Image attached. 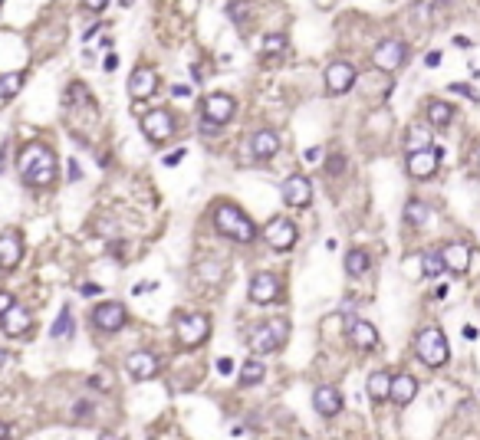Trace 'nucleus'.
I'll use <instances>...</instances> for the list:
<instances>
[{"label": "nucleus", "instance_id": "f8f14e48", "mask_svg": "<svg viewBox=\"0 0 480 440\" xmlns=\"http://www.w3.org/2000/svg\"><path fill=\"white\" fill-rule=\"evenodd\" d=\"M355 86V66L352 63H332L326 69V89L329 92H336V96H339V92H349V89Z\"/></svg>", "mask_w": 480, "mask_h": 440}, {"label": "nucleus", "instance_id": "6e6d98bb", "mask_svg": "<svg viewBox=\"0 0 480 440\" xmlns=\"http://www.w3.org/2000/svg\"><path fill=\"white\" fill-rule=\"evenodd\" d=\"M69 177H73V181H79V164L76 161L69 164Z\"/></svg>", "mask_w": 480, "mask_h": 440}, {"label": "nucleus", "instance_id": "c9c22d12", "mask_svg": "<svg viewBox=\"0 0 480 440\" xmlns=\"http://www.w3.org/2000/svg\"><path fill=\"white\" fill-rule=\"evenodd\" d=\"M326 171H329L332 177H339L342 171H345V158H342V155H332V158L326 161Z\"/></svg>", "mask_w": 480, "mask_h": 440}, {"label": "nucleus", "instance_id": "e433bc0d", "mask_svg": "<svg viewBox=\"0 0 480 440\" xmlns=\"http://www.w3.org/2000/svg\"><path fill=\"white\" fill-rule=\"evenodd\" d=\"M270 326H273V332H277L280 345L286 342V335H290V326H286V319H270Z\"/></svg>", "mask_w": 480, "mask_h": 440}, {"label": "nucleus", "instance_id": "680f3d73", "mask_svg": "<svg viewBox=\"0 0 480 440\" xmlns=\"http://www.w3.org/2000/svg\"><path fill=\"white\" fill-rule=\"evenodd\" d=\"M477 161H480V151H477Z\"/></svg>", "mask_w": 480, "mask_h": 440}, {"label": "nucleus", "instance_id": "e2e57ef3", "mask_svg": "<svg viewBox=\"0 0 480 440\" xmlns=\"http://www.w3.org/2000/svg\"><path fill=\"white\" fill-rule=\"evenodd\" d=\"M0 3H3V0H0Z\"/></svg>", "mask_w": 480, "mask_h": 440}, {"label": "nucleus", "instance_id": "49530a36", "mask_svg": "<svg viewBox=\"0 0 480 440\" xmlns=\"http://www.w3.org/2000/svg\"><path fill=\"white\" fill-rule=\"evenodd\" d=\"M92 385H96V388H112V378H105V375H96V378H92Z\"/></svg>", "mask_w": 480, "mask_h": 440}, {"label": "nucleus", "instance_id": "09e8293b", "mask_svg": "<svg viewBox=\"0 0 480 440\" xmlns=\"http://www.w3.org/2000/svg\"><path fill=\"white\" fill-rule=\"evenodd\" d=\"M83 3H86L89 10H102V7H105V3H109V0H83Z\"/></svg>", "mask_w": 480, "mask_h": 440}, {"label": "nucleus", "instance_id": "1a4fd4ad", "mask_svg": "<svg viewBox=\"0 0 480 440\" xmlns=\"http://www.w3.org/2000/svg\"><path fill=\"white\" fill-rule=\"evenodd\" d=\"M126 306L122 302H102V306H96V313H92V322L99 328H105V332H119V328L126 326Z\"/></svg>", "mask_w": 480, "mask_h": 440}, {"label": "nucleus", "instance_id": "473e14b6", "mask_svg": "<svg viewBox=\"0 0 480 440\" xmlns=\"http://www.w3.org/2000/svg\"><path fill=\"white\" fill-rule=\"evenodd\" d=\"M428 141H431L428 132H421V128H411V132H408V141H404V145H408L411 151H418V148H428Z\"/></svg>", "mask_w": 480, "mask_h": 440}, {"label": "nucleus", "instance_id": "c85d7f7f", "mask_svg": "<svg viewBox=\"0 0 480 440\" xmlns=\"http://www.w3.org/2000/svg\"><path fill=\"white\" fill-rule=\"evenodd\" d=\"M50 335L53 339H69V335H73V313H69V306H63L60 319L50 326Z\"/></svg>", "mask_w": 480, "mask_h": 440}, {"label": "nucleus", "instance_id": "f03ea898", "mask_svg": "<svg viewBox=\"0 0 480 440\" xmlns=\"http://www.w3.org/2000/svg\"><path fill=\"white\" fill-rule=\"evenodd\" d=\"M214 227L221 230V234L240 240V243H250V240L257 237L253 220L247 214H240V207H234V204H221V207H217L214 211Z\"/></svg>", "mask_w": 480, "mask_h": 440}, {"label": "nucleus", "instance_id": "de8ad7c7", "mask_svg": "<svg viewBox=\"0 0 480 440\" xmlns=\"http://www.w3.org/2000/svg\"><path fill=\"white\" fill-rule=\"evenodd\" d=\"M198 10V0H181V13H194Z\"/></svg>", "mask_w": 480, "mask_h": 440}, {"label": "nucleus", "instance_id": "4d7b16f0", "mask_svg": "<svg viewBox=\"0 0 480 440\" xmlns=\"http://www.w3.org/2000/svg\"><path fill=\"white\" fill-rule=\"evenodd\" d=\"M470 266H474V270H480V253H470Z\"/></svg>", "mask_w": 480, "mask_h": 440}, {"label": "nucleus", "instance_id": "5fc2aeb1", "mask_svg": "<svg viewBox=\"0 0 480 440\" xmlns=\"http://www.w3.org/2000/svg\"><path fill=\"white\" fill-rule=\"evenodd\" d=\"M464 339H477V328H474V326H464Z\"/></svg>", "mask_w": 480, "mask_h": 440}, {"label": "nucleus", "instance_id": "2f4dec72", "mask_svg": "<svg viewBox=\"0 0 480 440\" xmlns=\"http://www.w3.org/2000/svg\"><path fill=\"white\" fill-rule=\"evenodd\" d=\"M198 276H201L204 283H217V279L224 276V266L221 263H201L198 266Z\"/></svg>", "mask_w": 480, "mask_h": 440}, {"label": "nucleus", "instance_id": "b1692460", "mask_svg": "<svg viewBox=\"0 0 480 440\" xmlns=\"http://www.w3.org/2000/svg\"><path fill=\"white\" fill-rule=\"evenodd\" d=\"M366 391L372 401H388V391H392V375L388 371H372L366 381Z\"/></svg>", "mask_w": 480, "mask_h": 440}, {"label": "nucleus", "instance_id": "dca6fc26", "mask_svg": "<svg viewBox=\"0 0 480 440\" xmlns=\"http://www.w3.org/2000/svg\"><path fill=\"white\" fill-rule=\"evenodd\" d=\"M349 339H352L355 349H375L379 345V332L375 326H368L366 319H349Z\"/></svg>", "mask_w": 480, "mask_h": 440}, {"label": "nucleus", "instance_id": "393cba45", "mask_svg": "<svg viewBox=\"0 0 480 440\" xmlns=\"http://www.w3.org/2000/svg\"><path fill=\"white\" fill-rule=\"evenodd\" d=\"M454 118V105H447L441 99H431L428 102V122L431 125H447Z\"/></svg>", "mask_w": 480, "mask_h": 440}, {"label": "nucleus", "instance_id": "412c9836", "mask_svg": "<svg viewBox=\"0 0 480 440\" xmlns=\"http://www.w3.org/2000/svg\"><path fill=\"white\" fill-rule=\"evenodd\" d=\"M247 345H250L253 352H273V349H280V339H277V332H273V326L264 322V326H257L247 335Z\"/></svg>", "mask_w": 480, "mask_h": 440}, {"label": "nucleus", "instance_id": "423d86ee", "mask_svg": "<svg viewBox=\"0 0 480 440\" xmlns=\"http://www.w3.org/2000/svg\"><path fill=\"white\" fill-rule=\"evenodd\" d=\"M441 158H444L441 148H434V151L418 148V151H411V155H408V175H411V177H431L434 171H438V161H441Z\"/></svg>", "mask_w": 480, "mask_h": 440}, {"label": "nucleus", "instance_id": "f257e3e1", "mask_svg": "<svg viewBox=\"0 0 480 440\" xmlns=\"http://www.w3.org/2000/svg\"><path fill=\"white\" fill-rule=\"evenodd\" d=\"M20 175H24L26 184H37V188H46L53 184V151L43 145V141H33L20 151Z\"/></svg>", "mask_w": 480, "mask_h": 440}, {"label": "nucleus", "instance_id": "58836bf2", "mask_svg": "<svg viewBox=\"0 0 480 440\" xmlns=\"http://www.w3.org/2000/svg\"><path fill=\"white\" fill-rule=\"evenodd\" d=\"M102 69H105V73H115V69H119V56H115V53H109V56L102 60Z\"/></svg>", "mask_w": 480, "mask_h": 440}, {"label": "nucleus", "instance_id": "5701e85b", "mask_svg": "<svg viewBox=\"0 0 480 440\" xmlns=\"http://www.w3.org/2000/svg\"><path fill=\"white\" fill-rule=\"evenodd\" d=\"M441 256H444V266H447V270H454V273L470 270V250L464 247V243H451V247H444Z\"/></svg>", "mask_w": 480, "mask_h": 440}, {"label": "nucleus", "instance_id": "864d4df0", "mask_svg": "<svg viewBox=\"0 0 480 440\" xmlns=\"http://www.w3.org/2000/svg\"><path fill=\"white\" fill-rule=\"evenodd\" d=\"M3 161H7V141L0 145V175H3Z\"/></svg>", "mask_w": 480, "mask_h": 440}, {"label": "nucleus", "instance_id": "a878e982", "mask_svg": "<svg viewBox=\"0 0 480 440\" xmlns=\"http://www.w3.org/2000/svg\"><path fill=\"white\" fill-rule=\"evenodd\" d=\"M264 375H266V368L260 365L257 358H250V362H243V365H240V385H247V388H250V385H260Z\"/></svg>", "mask_w": 480, "mask_h": 440}, {"label": "nucleus", "instance_id": "13d9d810", "mask_svg": "<svg viewBox=\"0 0 480 440\" xmlns=\"http://www.w3.org/2000/svg\"><path fill=\"white\" fill-rule=\"evenodd\" d=\"M7 365V352H3V349H0V368Z\"/></svg>", "mask_w": 480, "mask_h": 440}, {"label": "nucleus", "instance_id": "a19ab883", "mask_svg": "<svg viewBox=\"0 0 480 440\" xmlns=\"http://www.w3.org/2000/svg\"><path fill=\"white\" fill-rule=\"evenodd\" d=\"M217 128H221V125H217V122H211V118L204 115V122H201V132H204V135H217Z\"/></svg>", "mask_w": 480, "mask_h": 440}, {"label": "nucleus", "instance_id": "9b49d317", "mask_svg": "<svg viewBox=\"0 0 480 440\" xmlns=\"http://www.w3.org/2000/svg\"><path fill=\"white\" fill-rule=\"evenodd\" d=\"M126 368L132 381H148V378L158 375V358L152 352H132L126 358Z\"/></svg>", "mask_w": 480, "mask_h": 440}, {"label": "nucleus", "instance_id": "7c9ffc66", "mask_svg": "<svg viewBox=\"0 0 480 440\" xmlns=\"http://www.w3.org/2000/svg\"><path fill=\"white\" fill-rule=\"evenodd\" d=\"M24 89V73H7V76H0V96L3 99H13L17 92Z\"/></svg>", "mask_w": 480, "mask_h": 440}, {"label": "nucleus", "instance_id": "9d476101", "mask_svg": "<svg viewBox=\"0 0 480 440\" xmlns=\"http://www.w3.org/2000/svg\"><path fill=\"white\" fill-rule=\"evenodd\" d=\"M266 240L273 250H290L296 243V227H293L290 217H273L270 227H266Z\"/></svg>", "mask_w": 480, "mask_h": 440}, {"label": "nucleus", "instance_id": "6ab92c4d", "mask_svg": "<svg viewBox=\"0 0 480 440\" xmlns=\"http://www.w3.org/2000/svg\"><path fill=\"white\" fill-rule=\"evenodd\" d=\"M418 394V381L411 375H392V391H388V401L395 404H411Z\"/></svg>", "mask_w": 480, "mask_h": 440}, {"label": "nucleus", "instance_id": "3c124183", "mask_svg": "<svg viewBox=\"0 0 480 440\" xmlns=\"http://www.w3.org/2000/svg\"><path fill=\"white\" fill-rule=\"evenodd\" d=\"M73 411H76V417L89 414V401H79V404H76V407H73Z\"/></svg>", "mask_w": 480, "mask_h": 440}, {"label": "nucleus", "instance_id": "4468645a", "mask_svg": "<svg viewBox=\"0 0 480 440\" xmlns=\"http://www.w3.org/2000/svg\"><path fill=\"white\" fill-rule=\"evenodd\" d=\"M24 260V243L20 237L7 230V234H0V270H13V266H20Z\"/></svg>", "mask_w": 480, "mask_h": 440}, {"label": "nucleus", "instance_id": "79ce46f5", "mask_svg": "<svg viewBox=\"0 0 480 440\" xmlns=\"http://www.w3.org/2000/svg\"><path fill=\"white\" fill-rule=\"evenodd\" d=\"M10 306H13V292H0V315L7 313Z\"/></svg>", "mask_w": 480, "mask_h": 440}, {"label": "nucleus", "instance_id": "37998d69", "mask_svg": "<svg viewBox=\"0 0 480 440\" xmlns=\"http://www.w3.org/2000/svg\"><path fill=\"white\" fill-rule=\"evenodd\" d=\"M79 292H83V296H99V286H96V283H83V286H79Z\"/></svg>", "mask_w": 480, "mask_h": 440}, {"label": "nucleus", "instance_id": "2eb2a0df", "mask_svg": "<svg viewBox=\"0 0 480 440\" xmlns=\"http://www.w3.org/2000/svg\"><path fill=\"white\" fill-rule=\"evenodd\" d=\"M280 292V283L277 276H270V273H257V276L250 279V302H257V306H266V302H273Z\"/></svg>", "mask_w": 480, "mask_h": 440}, {"label": "nucleus", "instance_id": "603ef678", "mask_svg": "<svg viewBox=\"0 0 480 440\" xmlns=\"http://www.w3.org/2000/svg\"><path fill=\"white\" fill-rule=\"evenodd\" d=\"M319 158H323V155H319V148H309V151H306V161H319Z\"/></svg>", "mask_w": 480, "mask_h": 440}, {"label": "nucleus", "instance_id": "6e6552de", "mask_svg": "<svg viewBox=\"0 0 480 440\" xmlns=\"http://www.w3.org/2000/svg\"><path fill=\"white\" fill-rule=\"evenodd\" d=\"M280 194H283V201L290 204V207H309V201H313V188H309V181H306L303 175L286 177L283 188H280Z\"/></svg>", "mask_w": 480, "mask_h": 440}, {"label": "nucleus", "instance_id": "c756f323", "mask_svg": "<svg viewBox=\"0 0 480 440\" xmlns=\"http://www.w3.org/2000/svg\"><path fill=\"white\" fill-rule=\"evenodd\" d=\"M444 270H447V266H444V256H441V253H425V256H421V273H425L428 279L441 276Z\"/></svg>", "mask_w": 480, "mask_h": 440}, {"label": "nucleus", "instance_id": "a211bd4d", "mask_svg": "<svg viewBox=\"0 0 480 440\" xmlns=\"http://www.w3.org/2000/svg\"><path fill=\"white\" fill-rule=\"evenodd\" d=\"M313 404H316V411H319L323 417H336V414L342 411L339 391H336V388H326V385L313 391Z\"/></svg>", "mask_w": 480, "mask_h": 440}, {"label": "nucleus", "instance_id": "aec40b11", "mask_svg": "<svg viewBox=\"0 0 480 440\" xmlns=\"http://www.w3.org/2000/svg\"><path fill=\"white\" fill-rule=\"evenodd\" d=\"M250 151L253 158H260V161H266V158H273L280 151V135L277 132H270V128H264V132H257L250 141Z\"/></svg>", "mask_w": 480, "mask_h": 440}, {"label": "nucleus", "instance_id": "f704fd0d", "mask_svg": "<svg viewBox=\"0 0 480 440\" xmlns=\"http://www.w3.org/2000/svg\"><path fill=\"white\" fill-rule=\"evenodd\" d=\"M228 17L234 20V24H243V20H247V3H243V0H230V3H228Z\"/></svg>", "mask_w": 480, "mask_h": 440}, {"label": "nucleus", "instance_id": "4be33fe9", "mask_svg": "<svg viewBox=\"0 0 480 440\" xmlns=\"http://www.w3.org/2000/svg\"><path fill=\"white\" fill-rule=\"evenodd\" d=\"M26 328H30V313H26L24 306L13 302L10 309L3 313V332H7V335H24Z\"/></svg>", "mask_w": 480, "mask_h": 440}, {"label": "nucleus", "instance_id": "39448f33", "mask_svg": "<svg viewBox=\"0 0 480 440\" xmlns=\"http://www.w3.org/2000/svg\"><path fill=\"white\" fill-rule=\"evenodd\" d=\"M207 332H211L207 315H181L178 319V339H181V345H201L207 339Z\"/></svg>", "mask_w": 480, "mask_h": 440}, {"label": "nucleus", "instance_id": "20e7f679", "mask_svg": "<svg viewBox=\"0 0 480 440\" xmlns=\"http://www.w3.org/2000/svg\"><path fill=\"white\" fill-rule=\"evenodd\" d=\"M404 60H408V46H404L402 39H382L375 53H372V63L379 66L382 73H395V69H402Z\"/></svg>", "mask_w": 480, "mask_h": 440}, {"label": "nucleus", "instance_id": "f3484780", "mask_svg": "<svg viewBox=\"0 0 480 440\" xmlns=\"http://www.w3.org/2000/svg\"><path fill=\"white\" fill-rule=\"evenodd\" d=\"M204 115L211 118V122H217V125H224V122H230V115H234V99L230 96H207L204 99Z\"/></svg>", "mask_w": 480, "mask_h": 440}, {"label": "nucleus", "instance_id": "4c0bfd02", "mask_svg": "<svg viewBox=\"0 0 480 440\" xmlns=\"http://www.w3.org/2000/svg\"><path fill=\"white\" fill-rule=\"evenodd\" d=\"M451 86V92H461V96H468V99H474V102H480V96L474 92L470 86H464V82H447Z\"/></svg>", "mask_w": 480, "mask_h": 440}, {"label": "nucleus", "instance_id": "0eeeda50", "mask_svg": "<svg viewBox=\"0 0 480 440\" xmlns=\"http://www.w3.org/2000/svg\"><path fill=\"white\" fill-rule=\"evenodd\" d=\"M142 132H145L152 141H164V139L175 135V118L164 112V109H155V112H148L142 118Z\"/></svg>", "mask_w": 480, "mask_h": 440}, {"label": "nucleus", "instance_id": "a18cd8bd", "mask_svg": "<svg viewBox=\"0 0 480 440\" xmlns=\"http://www.w3.org/2000/svg\"><path fill=\"white\" fill-rule=\"evenodd\" d=\"M217 371H221V375H230V371H234V362H230V358H221V362H217Z\"/></svg>", "mask_w": 480, "mask_h": 440}, {"label": "nucleus", "instance_id": "052dcab7", "mask_svg": "<svg viewBox=\"0 0 480 440\" xmlns=\"http://www.w3.org/2000/svg\"><path fill=\"white\" fill-rule=\"evenodd\" d=\"M122 3H126V7H128V3H132V0H122Z\"/></svg>", "mask_w": 480, "mask_h": 440}, {"label": "nucleus", "instance_id": "ea45409f", "mask_svg": "<svg viewBox=\"0 0 480 440\" xmlns=\"http://www.w3.org/2000/svg\"><path fill=\"white\" fill-rule=\"evenodd\" d=\"M185 155H188V151L185 148H178V151H171V155H168V158H164V164H168V168H175L178 161H181V158H185Z\"/></svg>", "mask_w": 480, "mask_h": 440}, {"label": "nucleus", "instance_id": "8fccbe9b", "mask_svg": "<svg viewBox=\"0 0 480 440\" xmlns=\"http://www.w3.org/2000/svg\"><path fill=\"white\" fill-rule=\"evenodd\" d=\"M171 96H178V99H185V96H191V86H175V89H171Z\"/></svg>", "mask_w": 480, "mask_h": 440}, {"label": "nucleus", "instance_id": "72a5a7b5", "mask_svg": "<svg viewBox=\"0 0 480 440\" xmlns=\"http://www.w3.org/2000/svg\"><path fill=\"white\" fill-rule=\"evenodd\" d=\"M283 50H286V37H283V33L264 37V53H283Z\"/></svg>", "mask_w": 480, "mask_h": 440}, {"label": "nucleus", "instance_id": "cd10ccee", "mask_svg": "<svg viewBox=\"0 0 480 440\" xmlns=\"http://www.w3.org/2000/svg\"><path fill=\"white\" fill-rule=\"evenodd\" d=\"M428 204H421V201H408V207H404V220L411 227H425L428 224Z\"/></svg>", "mask_w": 480, "mask_h": 440}, {"label": "nucleus", "instance_id": "bb28decb", "mask_svg": "<svg viewBox=\"0 0 480 440\" xmlns=\"http://www.w3.org/2000/svg\"><path fill=\"white\" fill-rule=\"evenodd\" d=\"M366 270H368V253L366 250L345 253V273H349V276H366Z\"/></svg>", "mask_w": 480, "mask_h": 440}, {"label": "nucleus", "instance_id": "7ed1b4c3", "mask_svg": "<svg viewBox=\"0 0 480 440\" xmlns=\"http://www.w3.org/2000/svg\"><path fill=\"white\" fill-rule=\"evenodd\" d=\"M415 349H418V358H421L425 365H431V368H441L444 362H447V355H451L447 339H444V332L438 326L425 328V332L415 339Z\"/></svg>", "mask_w": 480, "mask_h": 440}, {"label": "nucleus", "instance_id": "c03bdc74", "mask_svg": "<svg viewBox=\"0 0 480 440\" xmlns=\"http://www.w3.org/2000/svg\"><path fill=\"white\" fill-rule=\"evenodd\" d=\"M425 63H428L431 69H434V66H441V53H438V50H431L428 56H425Z\"/></svg>", "mask_w": 480, "mask_h": 440}, {"label": "nucleus", "instance_id": "ddd939ff", "mask_svg": "<svg viewBox=\"0 0 480 440\" xmlns=\"http://www.w3.org/2000/svg\"><path fill=\"white\" fill-rule=\"evenodd\" d=\"M155 86H158V76H155L152 66H139L135 73H132V79H128V92H132V99L142 102L148 99L155 92Z\"/></svg>", "mask_w": 480, "mask_h": 440}, {"label": "nucleus", "instance_id": "bf43d9fd", "mask_svg": "<svg viewBox=\"0 0 480 440\" xmlns=\"http://www.w3.org/2000/svg\"><path fill=\"white\" fill-rule=\"evenodd\" d=\"M7 434H10V428H3V424H0V437H7Z\"/></svg>", "mask_w": 480, "mask_h": 440}]
</instances>
